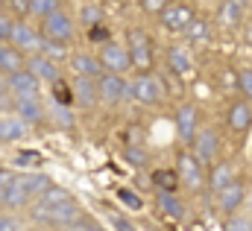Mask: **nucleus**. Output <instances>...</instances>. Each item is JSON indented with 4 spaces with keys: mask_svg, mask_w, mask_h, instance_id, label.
I'll use <instances>...</instances> for the list:
<instances>
[{
    "mask_svg": "<svg viewBox=\"0 0 252 231\" xmlns=\"http://www.w3.org/2000/svg\"><path fill=\"white\" fill-rule=\"evenodd\" d=\"M129 38V56H132V64L141 70V73H150V64H153V47H150V35L144 29H129L126 32Z\"/></svg>",
    "mask_w": 252,
    "mask_h": 231,
    "instance_id": "nucleus-1",
    "label": "nucleus"
},
{
    "mask_svg": "<svg viewBox=\"0 0 252 231\" xmlns=\"http://www.w3.org/2000/svg\"><path fill=\"white\" fill-rule=\"evenodd\" d=\"M32 217L41 220V223H50V226H73L79 220V208L73 202H64L59 208H47V205H35L32 208Z\"/></svg>",
    "mask_w": 252,
    "mask_h": 231,
    "instance_id": "nucleus-2",
    "label": "nucleus"
},
{
    "mask_svg": "<svg viewBox=\"0 0 252 231\" xmlns=\"http://www.w3.org/2000/svg\"><path fill=\"white\" fill-rule=\"evenodd\" d=\"M97 88H100V100L103 103H121V100H129V97H135V91H132V82H126L124 76H115V73H106L100 82H97Z\"/></svg>",
    "mask_w": 252,
    "mask_h": 231,
    "instance_id": "nucleus-3",
    "label": "nucleus"
},
{
    "mask_svg": "<svg viewBox=\"0 0 252 231\" xmlns=\"http://www.w3.org/2000/svg\"><path fill=\"white\" fill-rule=\"evenodd\" d=\"M0 202H3V208H21V205L30 202V196H27L21 178H15L9 170L0 173Z\"/></svg>",
    "mask_w": 252,
    "mask_h": 231,
    "instance_id": "nucleus-4",
    "label": "nucleus"
},
{
    "mask_svg": "<svg viewBox=\"0 0 252 231\" xmlns=\"http://www.w3.org/2000/svg\"><path fill=\"white\" fill-rule=\"evenodd\" d=\"M176 173H179V181H182L188 190H199L202 181H205V173H202L199 158L190 155V152H182V155H179V167H176Z\"/></svg>",
    "mask_w": 252,
    "mask_h": 231,
    "instance_id": "nucleus-5",
    "label": "nucleus"
},
{
    "mask_svg": "<svg viewBox=\"0 0 252 231\" xmlns=\"http://www.w3.org/2000/svg\"><path fill=\"white\" fill-rule=\"evenodd\" d=\"M38 76H32L30 70H24V73H15V76H9L6 79V91H12L18 100H38Z\"/></svg>",
    "mask_w": 252,
    "mask_h": 231,
    "instance_id": "nucleus-6",
    "label": "nucleus"
},
{
    "mask_svg": "<svg viewBox=\"0 0 252 231\" xmlns=\"http://www.w3.org/2000/svg\"><path fill=\"white\" fill-rule=\"evenodd\" d=\"M100 61H103L106 73H115V76H121L124 70H129V67H132V56H129V50H126V47H121V44H112V41L103 47Z\"/></svg>",
    "mask_w": 252,
    "mask_h": 231,
    "instance_id": "nucleus-7",
    "label": "nucleus"
},
{
    "mask_svg": "<svg viewBox=\"0 0 252 231\" xmlns=\"http://www.w3.org/2000/svg\"><path fill=\"white\" fill-rule=\"evenodd\" d=\"M193 21H196V15H193V9L185 6V3H170V6L164 9V15H161V24H164L170 32H185Z\"/></svg>",
    "mask_w": 252,
    "mask_h": 231,
    "instance_id": "nucleus-8",
    "label": "nucleus"
},
{
    "mask_svg": "<svg viewBox=\"0 0 252 231\" xmlns=\"http://www.w3.org/2000/svg\"><path fill=\"white\" fill-rule=\"evenodd\" d=\"M132 91H135V100H141V103H147V106L158 103L161 94H164L158 76H153V73H138L135 82H132Z\"/></svg>",
    "mask_w": 252,
    "mask_h": 231,
    "instance_id": "nucleus-9",
    "label": "nucleus"
},
{
    "mask_svg": "<svg viewBox=\"0 0 252 231\" xmlns=\"http://www.w3.org/2000/svg\"><path fill=\"white\" fill-rule=\"evenodd\" d=\"M217 146H220L217 132L214 129H199V135L193 141V155L199 158V164H217L214 161L217 158Z\"/></svg>",
    "mask_w": 252,
    "mask_h": 231,
    "instance_id": "nucleus-10",
    "label": "nucleus"
},
{
    "mask_svg": "<svg viewBox=\"0 0 252 231\" xmlns=\"http://www.w3.org/2000/svg\"><path fill=\"white\" fill-rule=\"evenodd\" d=\"M44 35L50 38V41H70L73 38V21H70V15H64V12H56V15H50L47 21H44Z\"/></svg>",
    "mask_w": 252,
    "mask_h": 231,
    "instance_id": "nucleus-11",
    "label": "nucleus"
},
{
    "mask_svg": "<svg viewBox=\"0 0 252 231\" xmlns=\"http://www.w3.org/2000/svg\"><path fill=\"white\" fill-rule=\"evenodd\" d=\"M176 132H179V141L182 144H193L196 141L199 126H196V109L193 106H182L176 112Z\"/></svg>",
    "mask_w": 252,
    "mask_h": 231,
    "instance_id": "nucleus-12",
    "label": "nucleus"
},
{
    "mask_svg": "<svg viewBox=\"0 0 252 231\" xmlns=\"http://www.w3.org/2000/svg\"><path fill=\"white\" fill-rule=\"evenodd\" d=\"M73 100L82 106V109H91L97 100H100V88H97V82L94 79H85V76H79L76 82H73Z\"/></svg>",
    "mask_w": 252,
    "mask_h": 231,
    "instance_id": "nucleus-13",
    "label": "nucleus"
},
{
    "mask_svg": "<svg viewBox=\"0 0 252 231\" xmlns=\"http://www.w3.org/2000/svg\"><path fill=\"white\" fill-rule=\"evenodd\" d=\"M70 67L76 70V76H85V79H94V76H106V67H103V61L94 56H85V53H76V56L70 58Z\"/></svg>",
    "mask_w": 252,
    "mask_h": 231,
    "instance_id": "nucleus-14",
    "label": "nucleus"
},
{
    "mask_svg": "<svg viewBox=\"0 0 252 231\" xmlns=\"http://www.w3.org/2000/svg\"><path fill=\"white\" fill-rule=\"evenodd\" d=\"M27 70H30L32 76L44 79V82H59V70H56V61H53V58H47L44 53H38V56L30 58V61H27Z\"/></svg>",
    "mask_w": 252,
    "mask_h": 231,
    "instance_id": "nucleus-15",
    "label": "nucleus"
},
{
    "mask_svg": "<svg viewBox=\"0 0 252 231\" xmlns=\"http://www.w3.org/2000/svg\"><path fill=\"white\" fill-rule=\"evenodd\" d=\"M12 44L18 47V50H32L35 56H38V50H41V44H44V38L30 27V24H18V29H15V38H12Z\"/></svg>",
    "mask_w": 252,
    "mask_h": 231,
    "instance_id": "nucleus-16",
    "label": "nucleus"
},
{
    "mask_svg": "<svg viewBox=\"0 0 252 231\" xmlns=\"http://www.w3.org/2000/svg\"><path fill=\"white\" fill-rule=\"evenodd\" d=\"M244 196H247L244 184H241V181H235V184H229V187L217 196V208H220L223 214H235V211L244 205Z\"/></svg>",
    "mask_w": 252,
    "mask_h": 231,
    "instance_id": "nucleus-17",
    "label": "nucleus"
},
{
    "mask_svg": "<svg viewBox=\"0 0 252 231\" xmlns=\"http://www.w3.org/2000/svg\"><path fill=\"white\" fill-rule=\"evenodd\" d=\"M229 184H235V170H232V164H229V161H217V164L211 167V175H208V187L220 196Z\"/></svg>",
    "mask_w": 252,
    "mask_h": 231,
    "instance_id": "nucleus-18",
    "label": "nucleus"
},
{
    "mask_svg": "<svg viewBox=\"0 0 252 231\" xmlns=\"http://www.w3.org/2000/svg\"><path fill=\"white\" fill-rule=\"evenodd\" d=\"M24 56H21V50L18 47H9V44H3L0 47V70L6 73V79L9 76H15V73H24Z\"/></svg>",
    "mask_w": 252,
    "mask_h": 231,
    "instance_id": "nucleus-19",
    "label": "nucleus"
},
{
    "mask_svg": "<svg viewBox=\"0 0 252 231\" xmlns=\"http://www.w3.org/2000/svg\"><path fill=\"white\" fill-rule=\"evenodd\" d=\"M244 12H247V6L238 3V0H226V3L217 6V18H220L223 27H238L244 21Z\"/></svg>",
    "mask_w": 252,
    "mask_h": 231,
    "instance_id": "nucleus-20",
    "label": "nucleus"
},
{
    "mask_svg": "<svg viewBox=\"0 0 252 231\" xmlns=\"http://www.w3.org/2000/svg\"><path fill=\"white\" fill-rule=\"evenodd\" d=\"M167 61H170V70L176 73V76H188L193 73V58L185 47H170L167 50Z\"/></svg>",
    "mask_w": 252,
    "mask_h": 231,
    "instance_id": "nucleus-21",
    "label": "nucleus"
},
{
    "mask_svg": "<svg viewBox=\"0 0 252 231\" xmlns=\"http://www.w3.org/2000/svg\"><path fill=\"white\" fill-rule=\"evenodd\" d=\"M229 126L235 129V132H247L252 126V109L250 103H232V109H229Z\"/></svg>",
    "mask_w": 252,
    "mask_h": 231,
    "instance_id": "nucleus-22",
    "label": "nucleus"
},
{
    "mask_svg": "<svg viewBox=\"0 0 252 231\" xmlns=\"http://www.w3.org/2000/svg\"><path fill=\"white\" fill-rule=\"evenodd\" d=\"M24 135H27V123H24L21 117L3 115V120H0V141H3V144L18 141V138H24Z\"/></svg>",
    "mask_w": 252,
    "mask_h": 231,
    "instance_id": "nucleus-23",
    "label": "nucleus"
},
{
    "mask_svg": "<svg viewBox=\"0 0 252 231\" xmlns=\"http://www.w3.org/2000/svg\"><path fill=\"white\" fill-rule=\"evenodd\" d=\"M21 184H24V190H27V196H30V199H32V196H35V199H41V196L53 187V184H50V178H47L44 173H30L27 178H21Z\"/></svg>",
    "mask_w": 252,
    "mask_h": 231,
    "instance_id": "nucleus-24",
    "label": "nucleus"
},
{
    "mask_svg": "<svg viewBox=\"0 0 252 231\" xmlns=\"http://www.w3.org/2000/svg\"><path fill=\"white\" fill-rule=\"evenodd\" d=\"M153 184L158 187V193H176V187L182 184L176 170H156L153 173Z\"/></svg>",
    "mask_w": 252,
    "mask_h": 231,
    "instance_id": "nucleus-25",
    "label": "nucleus"
},
{
    "mask_svg": "<svg viewBox=\"0 0 252 231\" xmlns=\"http://www.w3.org/2000/svg\"><path fill=\"white\" fill-rule=\"evenodd\" d=\"M158 208H161L170 220H182V217H185V205L179 202L176 193H158Z\"/></svg>",
    "mask_w": 252,
    "mask_h": 231,
    "instance_id": "nucleus-26",
    "label": "nucleus"
},
{
    "mask_svg": "<svg viewBox=\"0 0 252 231\" xmlns=\"http://www.w3.org/2000/svg\"><path fill=\"white\" fill-rule=\"evenodd\" d=\"M18 117L24 120V123H38L41 117H44V112H41V103L38 100H18Z\"/></svg>",
    "mask_w": 252,
    "mask_h": 231,
    "instance_id": "nucleus-27",
    "label": "nucleus"
},
{
    "mask_svg": "<svg viewBox=\"0 0 252 231\" xmlns=\"http://www.w3.org/2000/svg\"><path fill=\"white\" fill-rule=\"evenodd\" d=\"M103 15H106V12H103V6H97V3H85V6H82V12H79L82 27H88V29H94V27L106 24V18H103Z\"/></svg>",
    "mask_w": 252,
    "mask_h": 231,
    "instance_id": "nucleus-28",
    "label": "nucleus"
},
{
    "mask_svg": "<svg viewBox=\"0 0 252 231\" xmlns=\"http://www.w3.org/2000/svg\"><path fill=\"white\" fill-rule=\"evenodd\" d=\"M64 202H70V193H67L64 187H50V190L38 199V205H47V208H59Z\"/></svg>",
    "mask_w": 252,
    "mask_h": 231,
    "instance_id": "nucleus-29",
    "label": "nucleus"
},
{
    "mask_svg": "<svg viewBox=\"0 0 252 231\" xmlns=\"http://www.w3.org/2000/svg\"><path fill=\"white\" fill-rule=\"evenodd\" d=\"M182 35L188 38L190 44H199V41H208V24H205L202 18H196V21L190 24V27L185 29V32H182Z\"/></svg>",
    "mask_w": 252,
    "mask_h": 231,
    "instance_id": "nucleus-30",
    "label": "nucleus"
},
{
    "mask_svg": "<svg viewBox=\"0 0 252 231\" xmlns=\"http://www.w3.org/2000/svg\"><path fill=\"white\" fill-rule=\"evenodd\" d=\"M56 12H62L56 0H32V3H30V15H41L44 21H47L50 15H56Z\"/></svg>",
    "mask_w": 252,
    "mask_h": 231,
    "instance_id": "nucleus-31",
    "label": "nucleus"
},
{
    "mask_svg": "<svg viewBox=\"0 0 252 231\" xmlns=\"http://www.w3.org/2000/svg\"><path fill=\"white\" fill-rule=\"evenodd\" d=\"M118 199L124 202L126 208H132V211H138V208L144 205V202H141V196H138L135 190H129V187H121V190H118Z\"/></svg>",
    "mask_w": 252,
    "mask_h": 231,
    "instance_id": "nucleus-32",
    "label": "nucleus"
},
{
    "mask_svg": "<svg viewBox=\"0 0 252 231\" xmlns=\"http://www.w3.org/2000/svg\"><path fill=\"white\" fill-rule=\"evenodd\" d=\"M15 29H18V24L9 15H0V38H3V44H9V38H15Z\"/></svg>",
    "mask_w": 252,
    "mask_h": 231,
    "instance_id": "nucleus-33",
    "label": "nucleus"
},
{
    "mask_svg": "<svg viewBox=\"0 0 252 231\" xmlns=\"http://www.w3.org/2000/svg\"><path fill=\"white\" fill-rule=\"evenodd\" d=\"M38 152L35 149H24V152H18V158H15V167H35L38 164Z\"/></svg>",
    "mask_w": 252,
    "mask_h": 231,
    "instance_id": "nucleus-34",
    "label": "nucleus"
},
{
    "mask_svg": "<svg viewBox=\"0 0 252 231\" xmlns=\"http://www.w3.org/2000/svg\"><path fill=\"white\" fill-rule=\"evenodd\" d=\"M53 97H56V103H59V106H64V109H67V103L73 100V91H67V85L59 79V82L53 85Z\"/></svg>",
    "mask_w": 252,
    "mask_h": 231,
    "instance_id": "nucleus-35",
    "label": "nucleus"
},
{
    "mask_svg": "<svg viewBox=\"0 0 252 231\" xmlns=\"http://www.w3.org/2000/svg\"><path fill=\"white\" fill-rule=\"evenodd\" d=\"M41 50H44V56H47V58H62L64 56V44H59V41H50V38H44Z\"/></svg>",
    "mask_w": 252,
    "mask_h": 231,
    "instance_id": "nucleus-36",
    "label": "nucleus"
},
{
    "mask_svg": "<svg viewBox=\"0 0 252 231\" xmlns=\"http://www.w3.org/2000/svg\"><path fill=\"white\" fill-rule=\"evenodd\" d=\"M226 231H252V220H247V217H232L226 223Z\"/></svg>",
    "mask_w": 252,
    "mask_h": 231,
    "instance_id": "nucleus-37",
    "label": "nucleus"
},
{
    "mask_svg": "<svg viewBox=\"0 0 252 231\" xmlns=\"http://www.w3.org/2000/svg\"><path fill=\"white\" fill-rule=\"evenodd\" d=\"M88 38L106 47V38H109V27H106V24H100V27H94V29H88Z\"/></svg>",
    "mask_w": 252,
    "mask_h": 231,
    "instance_id": "nucleus-38",
    "label": "nucleus"
},
{
    "mask_svg": "<svg viewBox=\"0 0 252 231\" xmlns=\"http://www.w3.org/2000/svg\"><path fill=\"white\" fill-rule=\"evenodd\" d=\"M238 88L247 94V100H252V70H244V73L238 76Z\"/></svg>",
    "mask_w": 252,
    "mask_h": 231,
    "instance_id": "nucleus-39",
    "label": "nucleus"
},
{
    "mask_svg": "<svg viewBox=\"0 0 252 231\" xmlns=\"http://www.w3.org/2000/svg\"><path fill=\"white\" fill-rule=\"evenodd\" d=\"M167 6H170V3H161V0H144V3H141V9H144V12H156L158 18L164 15V9H167Z\"/></svg>",
    "mask_w": 252,
    "mask_h": 231,
    "instance_id": "nucleus-40",
    "label": "nucleus"
},
{
    "mask_svg": "<svg viewBox=\"0 0 252 231\" xmlns=\"http://www.w3.org/2000/svg\"><path fill=\"white\" fill-rule=\"evenodd\" d=\"M126 161H132L135 167L144 164V149L141 146H126Z\"/></svg>",
    "mask_w": 252,
    "mask_h": 231,
    "instance_id": "nucleus-41",
    "label": "nucleus"
},
{
    "mask_svg": "<svg viewBox=\"0 0 252 231\" xmlns=\"http://www.w3.org/2000/svg\"><path fill=\"white\" fill-rule=\"evenodd\" d=\"M0 231H18V220L9 217V214H3V220H0Z\"/></svg>",
    "mask_w": 252,
    "mask_h": 231,
    "instance_id": "nucleus-42",
    "label": "nucleus"
},
{
    "mask_svg": "<svg viewBox=\"0 0 252 231\" xmlns=\"http://www.w3.org/2000/svg\"><path fill=\"white\" fill-rule=\"evenodd\" d=\"M112 223H115V229H118V231H135V226H132L126 217H115Z\"/></svg>",
    "mask_w": 252,
    "mask_h": 231,
    "instance_id": "nucleus-43",
    "label": "nucleus"
},
{
    "mask_svg": "<svg viewBox=\"0 0 252 231\" xmlns=\"http://www.w3.org/2000/svg\"><path fill=\"white\" fill-rule=\"evenodd\" d=\"M56 120H62V126H73V120H70V115H67V109H64V106L56 109Z\"/></svg>",
    "mask_w": 252,
    "mask_h": 231,
    "instance_id": "nucleus-44",
    "label": "nucleus"
},
{
    "mask_svg": "<svg viewBox=\"0 0 252 231\" xmlns=\"http://www.w3.org/2000/svg\"><path fill=\"white\" fill-rule=\"evenodd\" d=\"M12 9H18V12H30V3H24V0H18V3H12Z\"/></svg>",
    "mask_w": 252,
    "mask_h": 231,
    "instance_id": "nucleus-45",
    "label": "nucleus"
},
{
    "mask_svg": "<svg viewBox=\"0 0 252 231\" xmlns=\"http://www.w3.org/2000/svg\"><path fill=\"white\" fill-rule=\"evenodd\" d=\"M82 231H100V229H82Z\"/></svg>",
    "mask_w": 252,
    "mask_h": 231,
    "instance_id": "nucleus-46",
    "label": "nucleus"
}]
</instances>
